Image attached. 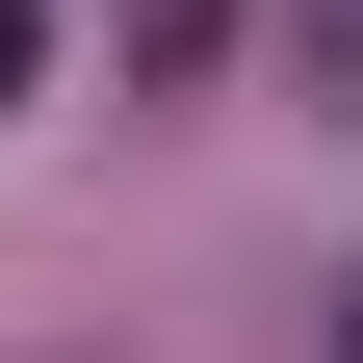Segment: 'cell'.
<instances>
[{
    "instance_id": "cell-1",
    "label": "cell",
    "mask_w": 363,
    "mask_h": 363,
    "mask_svg": "<svg viewBox=\"0 0 363 363\" xmlns=\"http://www.w3.org/2000/svg\"><path fill=\"white\" fill-rule=\"evenodd\" d=\"M0 78H26V0H0Z\"/></svg>"
},
{
    "instance_id": "cell-2",
    "label": "cell",
    "mask_w": 363,
    "mask_h": 363,
    "mask_svg": "<svg viewBox=\"0 0 363 363\" xmlns=\"http://www.w3.org/2000/svg\"><path fill=\"white\" fill-rule=\"evenodd\" d=\"M337 363H363V311H337Z\"/></svg>"
}]
</instances>
